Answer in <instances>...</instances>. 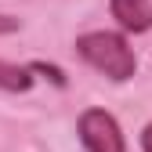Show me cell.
Wrapping results in <instances>:
<instances>
[{
    "label": "cell",
    "instance_id": "obj_1",
    "mask_svg": "<svg viewBox=\"0 0 152 152\" xmlns=\"http://www.w3.org/2000/svg\"><path fill=\"white\" fill-rule=\"evenodd\" d=\"M76 54H80L94 72H102L112 83H127V80H134V72H138L134 47L127 44L123 33H112V29L80 33L76 36Z\"/></svg>",
    "mask_w": 152,
    "mask_h": 152
},
{
    "label": "cell",
    "instance_id": "obj_2",
    "mask_svg": "<svg viewBox=\"0 0 152 152\" xmlns=\"http://www.w3.org/2000/svg\"><path fill=\"white\" fill-rule=\"evenodd\" d=\"M76 134H80V145L87 152H127L123 130L109 109H98V105L83 109L76 120Z\"/></svg>",
    "mask_w": 152,
    "mask_h": 152
},
{
    "label": "cell",
    "instance_id": "obj_3",
    "mask_svg": "<svg viewBox=\"0 0 152 152\" xmlns=\"http://www.w3.org/2000/svg\"><path fill=\"white\" fill-rule=\"evenodd\" d=\"M109 15L123 33H148L152 29V0H109Z\"/></svg>",
    "mask_w": 152,
    "mask_h": 152
},
{
    "label": "cell",
    "instance_id": "obj_4",
    "mask_svg": "<svg viewBox=\"0 0 152 152\" xmlns=\"http://www.w3.org/2000/svg\"><path fill=\"white\" fill-rule=\"evenodd\" d=\"M29 87H33V69L29 65H15V62H4V58H0V91L26 94Z\"/></svg>",
    "mask_w": 152,
    "mask_h": 152
},
{
    "label": "cell",
    "instance_id": "obj_5",
    "mask_svg": "<svg viewBox=\"0 0 152 152\" xmlns=\"http://www.w3.org/2000/svg\"><path fill=\"white\" fill-rule=\"evenodd\" d=\"M29 69H33V72H44L54 87H65V83H69V80H65V72H62L58 65H51V62H29Z\"/></svg>",
    "mask_w": 152,
    "mask_h": 152
},
{
    "label": "cell",
    "instance_id": "obj_6",
    "mask_svg": "<svg viewBox=\"0 0 152 152\" xmlns=\"http://www.w3.org/2000/svg\"><path fill=\"white\" fill-rule=\"evenodd\" d=\"M18 29H22V18H15V15H0V36L18 33Z\"/></svg>",
    "mask_w": 152,
    "mask_h": 152
},
{
    "label": "cell",
    "instance_id": "obj_7",
    "mask_svg": "<svg viewBox=\"0 0 152 152\" xmlns=\"http://www.w3.org/2000/svg\"><path fill=\"white\" fill-rule=\"evenodd\" d=\"M141 152H152V123L141 127Z\"/></svg>",
    "mask_w": 152,
    "mask_h": 152
}]
</instances>
